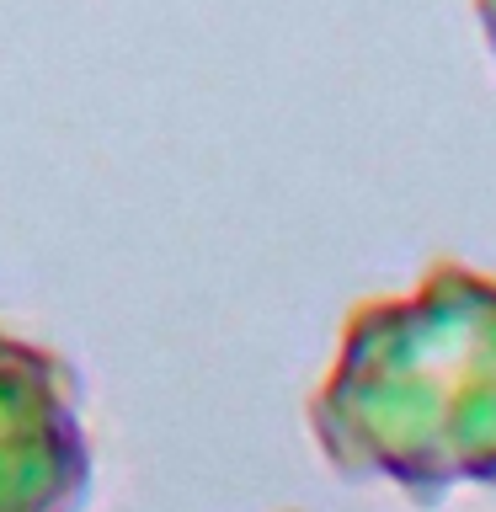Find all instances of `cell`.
<instances>
[{
    "mask_svg": "<svg viewBox=\"0 0 496 512\" xmlns=\"http://www.w3.org/2000/svg\"><path fill=\"white\" fill-rule=\"evenodd\" d=\"M86 384L59 347L0 326V512H86Z\"/></svg>",
    "mask_w": 496,
    "mask_h": 512,
    "instance_id": "obj_2",
    "label": "cell"
},
{
    "mask_svg": "<svg viewBox=\"0 0 496 512\" xmlns=\"http://www.w3.org/2000/svg\"><path fill=\"white\" fill-rule=\"evenodd\" d=\"M304 422L342 480L438 507L496 491V278L438 262L411 294L352 304Z\"/></svg>",
    "mask_w": 496,
    "mask_h": 512,
    "instance_id": "obj_1",
    "label": "cell"
}]
</instances>
